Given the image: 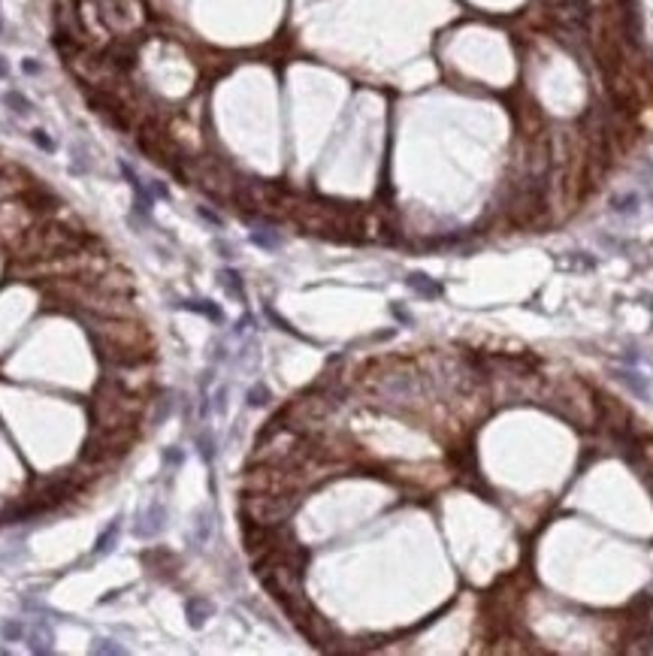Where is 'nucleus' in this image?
<instances>
[{
    "mask_svg": "<svg viewBox=\"0 0 653 656\" xmlns=\"http://www.w3.org/2000/svg\"><path fill=\"white\" fill-rule=\"evenodd\" d=\"M294 505H297V502L285 499V496H248V499L242 502V511L248 514L252 523L269 526V523H278V521H285V517H291Z\"/></svg>",
    "mask_w": 653,
    "mask_h": 656,
    "instance_id": "nucleus-1",
    "label": "nucleus"
},
{
    "mask_svg": "<svg viewBox=\"0 0 653 656\" xmlns=\"http://www.w3.org/2000/svg\"><path fill=\"white\" fill-rule=\"evenodd\" d=\"M164 521H166V511L161 502H151V505L142 511L140 517H136V526H133V536L136 538H155L157 532L164 529Z\"/></svg>",
    "mask_w": 653,
    "mask_h": 656,
    "instance_id": "nucleus-2",
    "label": "nucleus"
},
{
    "mask_svg": "<svg viewBox=\"0 0 653 656\" xmlns=\"http://www.w3.org/2000/svg\"><path fill=\"white\" fill-rule=\"evenodd\" d=\"M185 614H188V623H191L194 629H200L203 623H206V617L212 614V605L206 599H200V596H191L185 602Z\"/></svg>",
    "mask_w": 653,
    "mask_h": 656,
    "instance_id": "nucleus-3",
    "label": "nucleus"
},
{
    "mask_svg": "<svg viewBox=\"0 0 653 656\" xmlns=\"http://www.w3.org/2000/svg\"><path fill=\"white\" fill-rule=\"evenodd\" d=\"M3 103L10 106L15 116H30V112H34V106L27 103V97H25V94H19V91H6Z\"/></svg>",
    "mask_w": 653,
    "mask_h": 656,
    "instance_id": "nucleus-4",
    "label": "nucleus"
},
{
    "mask_svg": "<svg viewBox=\"0 0 653 656\" xmlns=\"http://www.w3.org/2000/svg\"><path fill=\"white\" fill-rule=\"evenodd\" d=\"M118 529H121V523L118 521H112L109 526L103 529V536L97 538V547H94V554H106V551H112V545L118 541Z\"/></svg>",
    "mask_w": 653,
    "mask_h": 656,
    "instance_id": "nucleus-5",
    "label": "nucleus"
},
{
    "mask_svg": "<svg viewBox=\"0 0 653 656\" xmlns=\"http://www.w3.org/2000/svg\"><path fill=\"white\" fill-rule=\"evenodd\" d=\"M221 285H224V291L230 294V296L242 300V281H239V276H236L233 270H224V272H221Z\"/></svg>",
    "mask_w": 653,
    "mask_h": 656,
    "instance_id": "nucleus-6",
    "label": "nucleus"
},
{
    "mask_svg": "<svg viewBox=\"0 0 653 656\" xmlns=\"http://www.w3.org/2000/svg\"><path fill=\"white\" fill-rule=\"evenodd\" d=\"M185 309H194V311H200V315H206L212 318V321H221V309H215V306H209V303H203V300H194V303H185Z\"/></svg>",
    "mask_w": 653,
    "mask_h": 656,
    "instance_id": "nucleus-7",
    "label": "nucleus"
},
{
    "mask_svg": "<svg viewBox=\"0 0 653 656\" xmlns=\"http://www.w3.org/2000/svg\"><path fill=\"white\" fill-rule=\"evenodd\" d=\"M91 653H124V647L115 642H106V638H97V644H91Z\"/></svg>",
    "mask_w": 653,
    "mask_h": 656,
    "instance_id": "nucleus-8",
    "label": "nucleus"
},
{
    "mask_svg": "<svg viewBox=\"0 0 653 656\" xmlns=\"http://www.w3.org/2000/svg\"><path fill=\"white\" fill-rule=\"evenodd\" d=\"M267 400H269L267 387H254V391L248 393V406H267Z\"/></svg>",
    "mask_w": 653,
    "mask_h": 656,
    "instance_id": "nucleus-9",
    "label": "nucleus"
},
{
    "mask_svg": "<svg viewBox=\"0 0 653 656\" xmlns=\"http://www.w3.org/2000/svg\"><path fill=\"white\" fill-rule=\"evenodd\" d=\"M408 285L417 287L421 294H439V287H436V285H427V281H423V276H412V278H408Z\"/></svg>",
    "mask_w": 653,
    "mask_h": 656,
    "instance_id": "nucleus-10",
    "label": "nucleus"
},
{
    "mask_svg": "<svg viewBox=\"0 0 653 656\" xmlns=\"http://www.w3.org/2000/svg\"><path fill=\"white\" fill-rule=\"evenodd\" d=\"M30 136H34V142H36V146H40L43 151H55V142L49 140V133H45V131H34Z\"/></svg>",
    "mask_w": 653,
    "mask_h": 656,
    "instance_id": "nucleus-11",
    "label": "nucleus"
},
{
    "mask_svg": "<svg viewBox=\"0 0 653 656\" xmlns=\"http://www.w3.org/2000/svg\"><path fill=\"white\" fill-rule=\"evenodd\" d=\"M252 239L257 242V245H263V248H276V245H278V239H276V236L261 233V230H254V233H252Z\"/></svg>",
    "mask_w": 653,
    "mask_h": 656,
    "instance_id": "nucleus-12",
    "label": "nucleus"
},
{
    "mask_svg": "<svg viewBox=\"0 0 653 656\" xmlns=\"http://www.w3.org/2000/svg\"><path fill=\"white\" fill-rule=\"evenodd\" d=\"M3 635L10 638V642H19V638L25 635V629H21L19 623H3Z\"/></svg>",
    "mask_w": 653,
    "mask_h": 656,
    "instance_id": "nucleus-13",
    "label": "nucleus"
},
{
    "mask_svg": "<svg viewBox=\"0 0 653 656\" xmlns=\"http://www.w3.org/2000/svg\"><path fill=\"white\" fill-rule=\"evenodd\" d=\"M6 76H10V64H6V61L0 58V79H6Z\"/></svg>",
    "mask_w": 653,
    "mask_h": 656,
    "instance_id": "nucleus-14",
    "label": "nucleus"
},
{
    "mask_svg": "<svg viewBox=\"0 0 653 656\" xmlns=\"http://www.w3.org/2000/svg\"><path fill=\"white\" fill-rule=\"evenodd\" d=\"M25 70H27V73H40V64H34V61H25Z\"/></svg>",
    "mask_w": 653,
    "mask_h": 656,
    "instance_id": "nucleus-15",
    "label": "nucleus"
}]
</instances>
